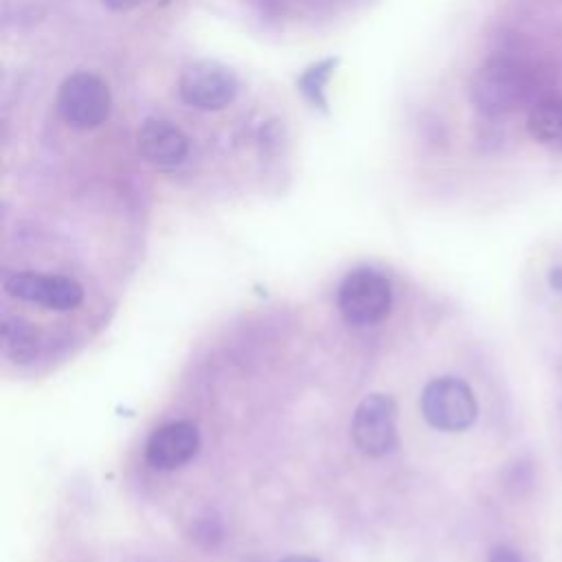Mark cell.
Instances as JSON below:
<instances>
[{
  "label": "cell",
  "instance_id": "obj_1",
  "mask_svg": "<svg viewBox=\"0 0 562 562\" xmlns=\"http://www.w3.org/2000/svg\"><path fill=\"white\" fill-rule=\"evenodd\" d=\"M531 92V77L522 64L509 57L487 59L470 81V99L487 116L516 110Z\"/></svg>",
  "mask_w": 562,
  "mask_h": 562
},
{
  "label": "cell",
  "instance_id": "obj_5",
  "mask_svg": "<svg viewBox=\"0 0 562 562\" xmlns=\"http://www.w3.org/2000/svg\"><path fill=\"white\" fill-rule=\"evenodd\" d=\"M239 81L235 72L217 59H198L182 68L178 77L180 99L195 110H224L237 97Z\"/></svg>",
  "mask_w": 562,
  "mask_h": 562
},
{
  "label": "cell",
  "instance_id": "obj_2",
  "mask_svg": "<svg viewBox=\"0 0 562 562\" xmlns=\"http://www.w3.org/2000/svg\"><path fill=\"white\" fill-rule=\"evenodd\" d=\"M393 290L386 274L362 266L345 274L338 288V310L349 325L371 327L391 312Z\"/></svg>",
  "mask_w": 562,
  "mask_h": 562
},
{
  "label": "cell",
  "instance_id": "obj_8",
  "mask_svg": "<svg viewBox=\"0 0 562 562\" xmlns=\"http://www.w3.org/2000/svg\"><path fill=\"white\" fill-rule=\"evenodd\" d=\"M200 448V432L193 422L180 419L156 428L145 446V459L156 470H176L189 463Z\"/></svg>",
  "mask_w": 562,
  "mask_h": 562
},
{
  "label": "cell",
  "instance_id": "obj_6",
  "mask_svg": "<svg viewBox=\"0 0 562 562\" xmlns=\"http://www.w3.org/2000/svg\"><path fill=\"white\" fill-rule=\"evenodd\" d=\"M356 448L367 457H384L397 446V408L382 393L367 395L351 419Z\"/></svg>",
  "mask_w": 562,
  "mask_h": 562
},
{
  "label": "cell",
  "instance_id": "obj_13",
  "mask_svg": "<svg viewBox=\"0 0 562 562\" xmlns=\"http://www.w3.org/2000/svg\"><path fill=\"white\" fill-rule=\"evenodd\" d=\"M487 562H522V560H520V555H518L514 549H509V547H496V549L490 553Z\"/></svg>",
  "mask_w": 562,
  "mask_h": 562
},
{
  "label": "cell",
  "instance_id": "obj_3",
  "mask_svg": "<svg viewBox=\"0 0 562 562\" xmlns=\"http://www.w3.org/2000/svg\"><path fill=\"white\" fill-rule=\"evenodd\" d=\"M57 112L75 130H94L108 121L112 94L108 83L88 70L68 75L57 90Z\"/></svg>",
  "mask_w": 562,
  "mask_h": 562
},
{
  "label": "cell",
  "instance_id": "obj_9",
  "mask_svg": "<svg viewBox=\"0 0 562 562\" xmlns=\"http://www.w3.org/2000/svg\"><path fill=\"white\" fill-rule=\"evenodd\" d=\"M136 147L147 162L156 167H173L187 158L189 138L176 123L149 116L136 132Z\"/></svg>",
  "mask_w": 562,
  "mask_h": 562
},
{
  "label": "cell",
  "instance_id": "obj_12",
  "mask_svg": "<svg viewBox=\"0 0 562 562\" xmlns=\"http://www.w3.org/2000/svg\"><path fill=\"white\" fill-rule=\"evenodd\" d=\"M2 347L4 353L13 360H29L37 351V334L31 323L22 318H4L2 321Z\"/></svg>",
  "mask_w": 562,
  "mask_h": 562
},
{
  "label": "cell",
  "instance_id": "obj_11",
  "mask_svg": "<svg viewBox=\"0 0 562 562\" xmlns=\"http://www.w3.org/2000/svg\"><path fill=\"white\" fill-rule=\"evenodd\" d=\"M338 64H340L338 57H325V59L307 66L299 75V79H296L299 92L305 97V101L312 108L327 112V83L334 77Z\"/></svg>",
  "mask_w": 562,
  "mask_h": 562
},
{
  "label": "cell",
  "instance_id": "obj_14",
  "mask_svg": "<svg viewBox=\"0 0 562 562\" xmlns=\"http://www.w3.org/2000/svg\"><path fill=\"white\" fill-rule=\"evenodd\" d=\"M105 9L110 11H116V13H123V11H130L134 7H138L143 0H99Z\"/></svg>",
  "mask_w": 562,
  "mask_h": 562
},
{
  "label": "cell",
  "instance_id": "obj_10",
  "mask_svg": "<svg viewBox=\"0 0 562 562\" xmlns=\"http://www.w3.org/2000/svg\"><path fill=\"white\" fill-rule=\"evenodd\" d=\"M527 130L533 140L549 147H562V99H540L529 112Z\"/></svg>",
  "mask_w": 562,
  "mask_h": 562
},
{
  "label": "cell",
  "instance_id": "obj_15",
  "mask_svg": "<svg viewBox=\"0 0 562 562\" xmlns=\"http://www.w3.org/2000/svg\"><path fill=\"white\" fill-rule=\"evenodd\" d=\"M549 285L558 292H562V268H551L549 270Z\"/></svg>",
  "mask_w": 562,
  "mask_h": 562
},
{
  "label": "cell",
  "instance_id": "obj_7",
  "mask_svg": "<svg viewBox=\"0 0 562 562\" xmlns=\"http://www.w3.org/2000/svg\"><path fill=\"white\" fill-rule=\"evenodd\" d=\"M4 290L13 299L40 303L57 312L75 310L83 301V288L75 279L61 274H42L33 270L11 272L4 279Z\"/></svg>",
  "mask_w": 562,
  "mask_h": 562
},
{
  "label": "cell",
  "instance_id": "obj_4",
  "mask_svg": "<svg viewBox=\"0 0 562 562\" xmlns=\"http://www.w3.org/2000/svg\"><path fill=\"white\" fill-rule=\"evenodd\" d=\"M422 415L432 428L459 432L474 424L479 404L468 382L454 375H441L424 386Z\"/></svg>",
  "mask_w": 562,
  "mask_h": 562
},
{
  "label": "cell",
  "instance_id": "obj_16",
  "mask_svg": "<svg viewBox=\"0 0 562 562\" xmlns=\"http://www.w3.org/2000/svg\"><path fill=\"white\" fill-rule=\"evenodd\" d=\"M281 562H318V560L312 555H290V558H283Z\"/></svg>",
  "mask_w": 562,
  "mask_h": 562
}]
</instances>
